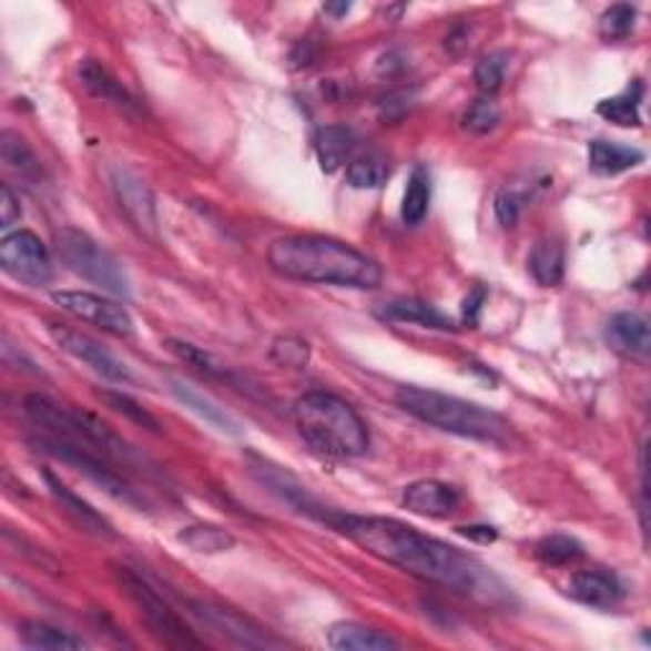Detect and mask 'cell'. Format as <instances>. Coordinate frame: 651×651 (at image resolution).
<instances>
[{
  "instance_id": "cell-1",
  "label": "cell",
  "mask_w": 651,
  "mask_h": 651,
  "mask_svg": "<svg viewBox=\"0 0 651 651\" xmlns=\"http://www.w3.org/2000/svg\"><path fill=\"white\" fill-rule=\"evenodd\" d=\"M326 522L349 537L352 542H357L362 550H367L372 558L410 572L425 583L484 598L489 603L505 598L507 588L474 555H466L454 545L423 535L420 529L399 522V519L328 511Z\"/></svg>"
},
{
  "instance_id": "cell-33",
  "label": "cell",
  "mask_w": 651,
  "mask_h": 651,
  "mask_svg": "<svg viewBox=\"0 0 651 651\" xmlns=\"http://www.w3.org/2000/svg\"><path fill=\"white\" fill-rule=\"evenodd\" d=\"M507 51H491V54H484L479 62H476L474 82L479 87L481 98H494V94L501 90V84L507 80Z\"/></svg>"
},
{
  "instance_id": "cell-13",
  "label": "cell",
  "mask_w": 651,
  "mask_h": 651,
  "mask_svg": "<svg viewBox=\"0 0 651 651\" xmlns=\"http://www.w3.org/2000/svg\"><path fill=\"white\" fill-rule=\"evenodd\" d=\"M49 334L59 344V349L67 352L69 357L84 362L87 367L98 372L100 377L118 382V385H130V382H135L128 364L123 359H118L115 354L105 349L100 342H94L92 336H87L82 332H77V328H69L62 324H51Z\"/></svg>"
},
{
  "instance_id": "cell-20",
  "label": "cell",
  "mask_w": 651,
  "mask_h": 651,
  "mask_svg": "<svg viewBox=\"0 0 651 651\" xmlns=\"http://www.w3.org/2000/svg\"><path fill=\"white\" fill-rule=\"evenodd\" d=\"M328 647L336 651H397L399 641L362 623L342 621L328 629Z\"/></svg>"
},
{
  "instance_id": "cell-44",
  "label": "cell",
  "mask_w": 651,
  "mask_h": 651,
  "mask_svg": "<svg viewBox=\"0 0 651 651\" xmlns=\"http://www.w3.org/2000/svg\"><path fill=\"white\" fill-rule=\"evenodd\" d=\"M324 11H326V13H332V16H336V19H338V16H346V13H349V11H352V6H349V3H326V6H324Z\"/></svg>"
},
{
  "instance_id": "cell-19",
  "label": "cell",
  "mask_w": 651,
  "mask_h": 651,
  "mask_svg": "<svg viewBox=\"0 0 651 651\" xmlns=\"http://www.w3.org/2000/svg\"><path fill=\"white\" fill-rule=\"evenodd\" d=\"M377 316L385 321H397V324H418L423 328H436V332H456V324L450 321V316L418 298H395L389 303H382Z\"/></svg>"
},
{
  "instance_id": "cell-4",
  "label": "cell",
  "mask_w": 651,
  "mask_h": 651,
  "mask_svg": "<svg viewBox=\"0 0 651 651\" xmlns=\"http://www.w3.org/2000/svg\"><path fill=\"white\" fill-rule=\"evenodd\" d=\"M395 405L410 418L454 433V436L481 443H505L509 438V423L499 413L461 397L436 393V389L399 387Z\"/></svg>"
},
{
  "instance_id": "cell-28",
  "label": "cell",
  "mask_w": 651,
  "mask_h": 651,
  "mask_svg": "<svg viewBox=\"0 0 651 651\" xmlns=\"http://www.w3.org/2000/svg\"><path fill=\"white\" fill-rule=\"evenodd\" d=\"M0 155H3L6 169L19 173L23 181L41 179V163L37 159V153L31 151V145L26 143L19 133L3 130V135H0Z\"/></svg>"
},
{
  "instance_id": "cell-17",
  "label": "cell",
  "mask_w": 651,
  "mask_h": 651,
  "mask_svg": "<svg viewBox=\"0 0 651 651\" xmlns=\"http://www.w3.org/2000/svg\"><path fill=\"white\" fill-rule=\"evenodd\" d=\"M568 596L590 609H613L623 598V588L619 580L603 570H583L576 572L568 583Z\"/></svg>"
},
{
  "instance_id": "cell-41",
  "label": "cell",
  "mask_w": 651,
  "mask_h": 651,
  "mask_svg": "<svg viewBox=\"0 0 651 651\" xmlns=\"http://www.w3.org/2000/svg\"><path fill=\"white\" fill-rule=\"evenodd\" d=\"M19 220H21L19 199H16L11 186L3 184V186H0V227H3V230L13 227V224Z\"/></svg>"
},
{
  "instance_id": "cell-27",
  "label": "cell",
  "mask_w": 651,
  "mask_h": 651,
  "mask_svg": "<svg viewBox=\"0 0 651 651\" xmlns=\"http://www.w3.org/2000/svg\"><path fill=\"white\" fill-rule=\"evenodd\" d=\"M529 273L542 288H555L566 275V253L555 240H540L529 253Z\"/></svg>"
},
{
  "instance_id": "cell-18",
  "label": "cell",
  "mask_w": 651,
  "mask_h": 651,
  "mask_svg": "<svg viewBox=\"0 0 651 651\" xmlns=\"http://www.w3.org/2000/svg\"><path fill=\"white\" fill-rule=\"evenodd\" d=\"M253 474L267 486V489L275 491L283 501H288L291 507L306 511V515H311V517H321L326 522L328 511L321 507L318 501L311 497V494L303 489V486L295 481L291 474H285L283 468H277L267 461H260V466H253Z\"/></svg>"
},
{
  "instance_id": "cell-29",
  "label": "cell",
  "mask_w": 651,
  "mask_h": 651,
  "mask_svg": "<svg viewBox=\"0 0 651 651\" xmlns=\"http://www.w3.org/2000/svg\"><path fill=\"white\" fill-rule=\"evenodd\" d=\"M430 210V173L428 169L415 166L410 179H407V189L403 196V222L407 227H418Z\"/></svg>"
},
{
  "instance_id": "cell-15",
  "label": "cell",
  "mask_w": 651,
  "mask_h": 651,
  "mask_svg": "<svg viewBox=\"0 0 651 651\" xmlns=\"http://www.w3.org/2000/svg\"><path fill=\"white\" fill-rule=\"evenodd\" d=\"M606 338H609L611 349L623 354L633 362H647L651 354V332L649 321L633 311H621L616 314L609 326H606Z\"/></svg>"
},
{
  "instance_id": "cell-7",
  "label": "cell",
  "mask_w": 651,
  "mask_h": 651,
  "mask_svg": "<svg viewBox=\"0 0 651 651\" xmlns=\"http://www.w3.org/2000/svg\"><path fill=\"white\" fill-rule=\"evenodd\" d=\"M31 446L37 450H41V454L57 458V461L72 466L74 471L84 474L87 479H90L92 484H98L100 489L105 494H110L112 499H118V501H123V505H128V507H135V509L143 511L145 501H143L141 494H138L133 486H130L123 479V474H120L118 468L112 466L110 458L98 454V450L80 446V443L59 440V438H51V436L31 440Z\"/></svg>"
},
{
  "instance_id": "cell-38",
  "label": "cell",
  "mask_w": 651,
  "mask_h": 651,
  "mask_svg": "<svg viewBox=\"0 0 651 651\" xmlns=\"http://www.w3.org/2000/svg\"><path fill=\"white\" fill-rule=\"evenodd\" d=\"M271 359L277 364V367L303 369L311 359L308 342H303V338H295V336L275 338L273 349H271Z\"/></svg>"
},
{
  "instance_id": "cell-40",
  "label": "cell",
  "mask_w": 651,
  "mask_h": 651,
  "mask_svg": "<svg viewBox=\"0 0 651 651\" xmlns=\"http://www.w3.org/2000/svg\"><path fill=\"white\" fill-rule=\"evenodd\" d=\"M486 298H489V291L484 285H476V288L464 298V324L466 326H479L481 311L486 306Z\"/></svg>"
},
{
  "instance_id": "cell-10",
  "label": "cell",
  "mask_w": 651,
  "mask_h": 651,
  "mask_svg": "<svg viewBox=\"0 0 651 651\" xmlns=\"http://www.w3.org/2000/svg\"><path fill=\"white\" fill-rule=\"evenodd\" d=\"M110 186L115 194V202L128 222L143 234L145 240L159 242V206H155V196L151 186L133 173L130 169L115 166L110 171Z\"/></svg>"
},
{
  "instance_id": "cell-37",
  "label": "cell",
  "mask_w": 651,
  "mask_h": 651,
  "mask_svg": "<svg viewBox=\"0 0 651 651\" xmlns=\"http://www.w3.org/2000/svg\"><path fill=\"white\" fill-rule=\"evenodd\" d=\"M501 123V110L494 98H479L464 112V128L474 135H489Z\"/></svg>"
},
{
  "instance_id": "cell-30",
  "label": "cell",
  "mask_w": 651,
  "mask_h": 651,
  "mask_svg": "<svg viewBox=\"0 0 651 651\" xmlns=\"http://www.w3.org/2000/svg\"><path fill=\"white\" fill-rule=\"evenodd\" d=\"M179 542L199 555H220L234 547V535L230 529L216 525H191L184 532H179Z\"/></svg>"
},
{
  "instance_id": "cell-21",
  "label": "cell",
  "mask_w": 651,
  "mask_h": 651,
  "mask_svg": "<svg viewBox=\"0 0 651 651\" xmlns=\"http://www.w3.org/2000/svg\"><path fill=\"white\" fill-rule=\"evenodd\" d=\"M314 143L321 171L334 173L352 159V153L357 151L359 138L349 125H326L318 130Z\"/></svg>"
},
{
  "instance_id": "cell-8",
  "label": "cell",
  "mask_w": 651,
  "mask_h": 651,
  "mask_svg": "<svg viewBox=\"0 0 651 651\" xmlns=\"http://www.w3.org/2000/svg\"><path fill=\"white\" fill-rule=\"evenodd\" d=\"M118 580L130 601H133L138 606V611L143 613L148 627H151V631L163 641V644L181 649L202 647V639L186 627L184 619H181V616L173 611L171 606L163 601L141 576H138V572L130 568H118Z\"/></svg>"
},
{
  "instance_id": "cell-25",
  "label": "cell",
  "mask_w": 651,
  "mask_h": 651,
  "mask_svg": "<svg viewBox=\"0 0 651 651\" xmlns=\"http://www.w3.org/2000/svg\"><path fill=\"white\" fill-rule=\"evenodd\" d=\"M19 637L23 647L41 649V651H77L87 647L84 639L43 621H21Z\"/></svg>"
},
{
  "instance_id": "cell-23",
  "label": "cell",
  "mask_w": 651,
  "mask_h": 651,
  "mask_svg": "<svg viewBox=\"0 0 651 651\" xmlns=\"http://www.w3.org/2000/svg\"><path fill=\"white\" fill-rule=\"evenodd\" d=\"M171 393L176 395L179 403H184V407H189L191 413H196L199 418H204L210 425H214L216 430L222 433H230V436H240V423L232 418L230 413H224V407H220L210 399L206 395L199 393L196 387L186 385V382L181 379H171Z\"/></svg>"
},
{
  "instance_id": "cell-24",
  "label": "cell",
  "mask_w": 651,
  "mask_h": 651,
  "mask_svg": "<svg viewBox=\"0 0 651 651\" xmlns=\"http://www.w3.org/2000/svg\"><path fill=\"white\" fill-rule=\"evenodd\" d=\"M588 163L590 169L601 176H619L623 171L637 169L644 163V153L639 148L611 143V141H593L588 145Z\"/></svg>"
},
{
  "instance_id": "cell-31",
  "label": "cell",
  "mask_w": 651,
  "mask_h": 651,
  "mask_svg": "<svg viewBox=\"0 0 651 651\" xmlns=\"http://www.w3.org/2000/svg\"><path fill=\"white\" fill-rule=\"evenodd\" d=\"M389 161L382 153H367L349 161L346 166V184L352 189H379L389 179Z\"/></svg>"
},
{
  "instance_id": "cell-22",
  "label": "cell",
  "mask_w": 651,
  "mask_h": 651,
  "mask_svg": "<svg viewBox=\"0 0 651 651\" xmlns=\"http://www.w3.org/2000/svg\"><path fill=\"white\" fill-rule=\"evenodd\" d=\"M80 82L90 94L98 100H105L110 105L123 108V110H135V100L130 98L128 90L120 84L115 77L110 74L108 67H102L98 59H82L80 62Z\"/></svg>"
},
{
  "instance_id": "cell-39",
  "label": "cell",
  "mask_w": 651,
  "mask_h": 651,
  "mask_svg": "<svg viewBox=\"0 0 651 651\" xmlns=\"http://www.w3.org/2000/svg\"><path fill=\"white\" fill-rule=\"evenodd\" d=\"M522 204L525 199L522 194H517L515 189L499 191L497 199H494V214H497L501 227H515L519 220V212H522Z\"/></svg>"
},
{
  "instance_id": "cell-42",
  "label": "cell",
  "mask_w": 651,
  "mask_h": 651,
  "mask_svg": "<svg viewBox=\"0 0 651 651\" xmlns=\"http://www.w3.org/2000/svg\"><path fill=\"white\" fill-rule=\"evenodd\" d=\"M456 532L466 537V540H474V542H481V545L497 542V537H499L497 529L489 527V525H466V527H458Z\"/></svg>"
},
{
  "instance_id": "cell-36",
  "label": "cell",
  "mask_w": 651,
  "mask_h": 651,
  "mask_svg": "<svg viewBox=\"0 0 651 651\" xmlns=\"http://www.w3.org/2000/svg\"><path fill=\"white\" fill-rule=\"evenodd\" d=\"M633 26H637V8L629 3H616L606 8L601 19H598V33L606 41H621L633 31Z\"/></svg>"
},
{
  "instance_id": "cell-3",
  "label": "cell",
  "mask_w": 651,
  "mask_h": 651,
  "mask_svg": "<svg viewBox=\"0 0 651 651\" xmlns=\"http://www.w3.org/2000/svg\"><path fill=\"white\" fill-rule=\"evenodd\" d=\"M293 420L301 438L321 456L359 458L369 450V430L362 415L338 395L314 389L295 399Z\"/></svg>"
},
{
  "instance_id": "cell-14",
  "label": "cell",
  "mask_w": 651,
  "mask_h": 651,
  "mask_svg": "<svg viewBox=\"0 0 651 651\" xmlns=\"http://www.w3.org/2000/svg\"><path fill=\"white\" fill-rule=\"evenodd\" d=\"M403 505L405 509H410L413 515L443 519L454 515L458 505H461V494H458V489H454L450 484L423 479L407 486L403 494Z\"/></svg>"
},
{
  "instance_id": "cell-35",
  "label": "cell",
  "mask_w": 651,
  "mask_h": 651,
  "mask_svg": "<svg viewBox=\"0 0 651 651\" xmlns=\"http://www.w3.org/2000/svg\"><path fill=\"white\" fill-rule=\"evenodd\" d=\"M169 349L176 354L181 362H186L194 367L196 372H202L206 377H214V379H230V372L227 367L220 359H214L210 352L199 349V346L189 344V342H176V338H171L169 342Z\"/></svg>"
},
{
  "instance_id": "cell-2",
  "label": "cell",
  "mask_w": 651,
  "mask_h": 651,
  "mask_svg": "<svg viewBox=\"0 0 651 651\" xmlns=\"http://www.w3.org/2000/svg\"><path fill=\"white\" fill-rule=\"evenodd\" d=\"M267 263L288 281L336 285V288H379L382 267L359 250L324 234H293L275 240Z\"/></svg>"
},
{
  "instance_id": "cell-16",
  "label": "cell",
  "mask_w": 651,
  "mask_h": 651,
  "mask_svg": "<svg viewBox=\"0 0 651 651\" xmlns=\"http://www.w3.org/2000/svg\"><path fill=\"white\" fill-rule=\"evenodd\" d=\"M43 481H47L51 497L57 499V505L62 507L69 517H72V522L77 527H82L84 532H90L94 537H115V529H112L108 519L102 517L100 511L90 505V501L77 497V494L69 489L67 484L59 481L54 474L43 471Z\"/></svg>"
},
{
  "instance_id": "cell-11",
  "label": "cell",
  "mask_w": 651,
  "mask_h": 651,
  "mask_svg": "<svg viewBox=\"0 0 651 651\" xmlns=\"http://www.w3.org/2000/svg\"><path fill=\"white\" fill-rule=\"evenodd\" d=\"M51 301H54L62 311H67L69 316L80 318L84 324L98 326L105 334L130 338L135 332L133 318H130L128 311L123 306H118L115 301L102 298V295L87 291H57L51 293Z\"/></svg>"
},
{
  "instance_id": "cell-26",
  "label": "cell",
  "mask_w": 651,
  "mask_h": 651,
  "mask_svg": "<svg viewBox=\"0 0 651 651\" xmlns=\"http://www.w3.org/2000/svg\"><path fill=\"white\" fill-rule=\"evenodd\" d=\"M641 98H644V84L633 80L627 90L616 98L598 102L596 112L609 123L619 128H639L641 125Z\"/></svg>"
},
{
  "instance_id": "cell-12",
  "label": "cell",
  "mask_w": 651,
  "mask_h": 651,
  "mask_svg": "<svg viewBox=\"0 0 651 651\" xmlns=\"http://www.w3.org/2000/svg\"><path fill=\"white\" fill-rule=\"evenodd\" d=\"M191 611H194L196 619H202L206 627L220 631L222 637H227L237 647L245 649H277L283 647V641L275 637L273 631L260 627L255 619L250 616L227 609V606H216L206 601H191Z\"/></svg>"
},
{
  "instance_id": "cell-32",
  "label": "cell",
  "mask_w": 651,
  "mask_h": 651,
  "mask_svg": "<svg viewBox=\"0 0 651 651\" xmlns=\"http://www.w3.org/2000/svg\"><path fill=\"white\" fill-rule=\"evenodd\" d=\"M535 555L545 566L562 568L583 558V545L568 535H550L535 545Z\"/></svg>"
},
{
  "instance_id": "cell-9",
  "label": "cell",
  "mask_w": 651,
  "mask_h": 651,
  "mask_svg": "<svg viewBox=\"0 0 651 651\" xmlns=\"http://www.w3.org/2000/svg\"><path fill=\"white\" fill-rule=\"evenodd\" d=\"M0 267L29 288H41L49 285L54 277V265H51L49 250L37 234L29 230H19L8 234L0 242Z\"/></svg>"
},
{
  "instance_id": "cell-34",
  "label": "cell",
  "mask_w": 651,
  "mask_h": 651,
  "mask_svg": "<svg viewBox=\"0 0 651 651\" xmlns=\"http://www.w3.org/2000/svg\"><path fill=\"white\" fill-rule=\"evenodd\" d=\"M98 397L102 399V403H105V405L110 407L112 413L123 415V418H128L130 423L141 425V428H145V430L155 433V436H159V433H163V428H161L159 418H155V415L148 413L145 407H143L141 403H135V399L130 397V395L115 393V389H100Z\"/></svg>"
},
{
  "instance_id": "cell-43",
  "label": "cell",
  "mask_w": 651,
  "mask_h": 651,
  "mask_svg": "<svg viewBox=\"0 0 651 651\" xmlns=\"http://www.w3.org/2000/svg\"><path fill=\"white\" fill-rule=\"evenodd\" d=\"M466 41H468V29L466 26H456V29L446 37V49L454 57H458L466 49Z\"/></svg>"
},
{
  "instance_id": "cell-5",
  "label": "cell",
  "mask_w": 651,
  "mask_h": 651,
  "mask_svg": "<svg viewBox=\"0 0 651 651\" xmlns=\"http://www.w3.org/2000/svg\"><path fill=\"white\" fill-rule=\"evenodd\" d=\"M23 407L26 415H29L39 428L47 430V436L51 438L80 443V446L98 450V454L110 458L112 464H123L128 468L143 466L135 448L130 446L123 436H118L108 423H102L98 415L84 410H69V407L57 405L54 399H49L47 395H29Z\"/></svg>"
},
{
  "instance_id": "cell-6",
  "label": "cell",
  "mask_w": 651,
  "mask_h": 651,
  "mask_svg": "<svg viewBox=\"0 0 651 651\" xmlns=\"http://www.w3.org/2000/svg\"><path fill=\"white\" fill-rule=\"evenodd\" d=\"M57 253L69 271L84 277V281L100 285L102 291L125 301L133 295L123 265L105 247L98 245L90 234L74 227H64L62 232H57Z\"/></svg>"
}]
</instances>
